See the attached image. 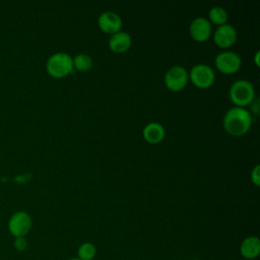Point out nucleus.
<instances>
[{
    "label": "nucleus",
    "mask_w": 260,
    "mask_h": 260,
    "mask_svg": "<svg viewBox=\"0 0 260 260\" xmlns=\"http://www.w3.org/2000/svg\"><path fill=\"white\" fill-rule=\"evenodd\" d=\"M252 125V116L245 109L234 107L230 109L223 117L224 130L233 136L246 134Z\"/></svg>",
    "instance_id": "nucleus-1"
},
{
    "label": "nucleus",
    "mask_w": 260,
    "mask_h": 260,
    "mask_svg": "<svg viewBox=\"0 0 260 260\" xmlns=\"http://www.w3.org/2000/svg\"><path fill=\"white\" fill-rule=\"evenodd\" d=\"M73 58L64 52L51 55L46 63V70L49 75L55 78L65 77L73 72Z\"/></svg>",
    "instance_id": "nucleus-2"
},
{
    "label": "nucleus",
    "mask_w": 260,
    "mask_h": 260,
    "mask_svg": "<svg viewBox=\"0 0 260 260\" xmlns=\"http://www.w3.org/2000/svg\"><path fill=\"white\" fill-rule=\"evenodd\" d=\"M230 98L232 102L240 108H244L253 103L255 89L251 82L245 79L235 81L230 87Z\"/></svg>",
    "instance_id": "nucleus-3"
},
{
    "label": "nucleus",
    "mask_w": 260,
    "mask_h": 260,
    "mask_svg": "<svg viewBox=\"0 0 260 260\" xmlns=\"http://www.w3.org/2000/svg\"><path fill=\"white\" fill-rule=\"evenodd\" d=\"M32 225V219L30 215L24 210H18L14 212L8 219L7 229L11 236L14 238L25 237Z\"/></svg>",
    "instance_id": "nucleus-4"
},
{
    "label": "nucleus",
    "mask_w": 260,
    "mask_h": 260,
    "mask_svg": "<svg viewBox=\"0 0 260 260\" xmlns=\"http://www.w3.org/2000/svg\"><path fill=\"white\" fill-rule=\"evenodd\" d=\"M191 82L198 88H208L215 79L213 69L206 64H197L192 67L188 74Z\"/></svg>",
    "instance_id": "nucleus-5"
},
{
    "label": "nucleus",
    "mask_w": 260,
    "mask_h": 260,
    "mask_svg": "<svg viewBox=\"0 0 260 260\" xmlns=\"http://www.w3.org/2000/svg\"><path fill=\"white\" fill-rule=\"evenodd\" d=\"M188 79L187 70L183 66L175 65L166 72L165 84L171 91H180L187 85Z\"/></svg>",
    "instance_id": "nucleus-6"
},
{
    "label": "nucleus",
    "mask_w": 260,
    "mask_h": 260,
    "mask_svg": "<svg viewBox=\"0 0 260 260\" xmlns=\"http://www.w3.org/2000/svg\"><path fill=\"white\" fill-rule=\"evenodd\" d=\"M216 68L223 74H234L236 73L242 64L241 57L231 51H225L219 53L214 60Z\"/></svg>",
    "instance_id": "nucleus-7"
},
{
    "label": "nucleus",
    "mask_w": 260,
    "mask_h": 260,
    "mask_svg": "<svg viewBox=\"0 0 260 260\" xmlns=\"http://www.w3.org/2000/svg\"><path fill=\"white\" fill-rule=\"evenodd\" d=\"M213 41L219 48H230L237 41V30L229 23L219 25L213 32Z\"/></svg>",
    "instance_id": "nucleus-8"
},
{
    "label": "nucleus",
    "mask_w": 260,
    "mask_h": 260,
    "mask_svg": "<svg viewBox=\"0 0 260 260\" xmlns=\"http://www.w3.org/2000/svg\"><path fill=\"white\" fill-rule=\"evenodd\" d=\"M189 31L194 41L203 43L211 36V24L208 19L204 17H196L190 23Z\"/></svg>",
    "instance_id": "nucleus-9"
},
{
    "label": "nucleus",
    "mask_w": 260,
    "mask_h": 260,
    "mask_svg": "<svg viewBox=\"0 0 260 260\" xmlns=\"http://www.w3.org/2000/svg\"><path fill=\"white\" fill-rule=\"evenodd\" d=\"M98 25L102 31L112 36L121 30L122 19L117 13L112 11H106L99 16Z\"/></svg>",
    "instance_id": "nucleus-10"
},
{
    "label": "nucleus",
    "mask_w": 260,
    "mask_h": 260,
    "mask_svg": "<svg viewBox=\"0 0 260 260\" xmlns=\"http://www.w3.org/2000/svg\"><path fill=\"white\" fill-rule=\"evenodd\" d=\"M240 253L246 259H255L260 253V240L258 237L250 236L244 239L240 245Z\"/></svg>",
    "instance_id": "nucleus-11"
},
{
    "label": "nucleus",
    "mask_w": 260,
    "mask_h": 260,
    "mask_svg": "<svg viewBox=\"0 0 260 260\" xmlns=\"http://www.w3.org/2000/svg\"><path fill=\"white\" fill-rule=\"evenodd\" d=\"M131 37L125 31H118L111 36L109 40V47L115 53H124L128 51L131 46Z\"/></svg>",
    "instance_id": "nucleus-12"
},
{
    "label": "nucleus",
    "mask_w": 260,
    "mask_h": 260,
    "mask_svg": "<svg viewBox=\"0 0 260 260\" xmlns=\"http://www.w3.org/2000/svg\"><path fill=\"white\" fill-rule=\"evenodd\" d=\"M142 135L145 141L155 144L165 138V128L157 122H150L143 128Z\"/></svg>",
    "instance_id": "nucleus-13"
},
{
    "label": "nucleus",
    "mask_w": 260,
    "mask_h": 260,
    "mask_svg": "<svg viewBox=\"0 0 260 260\" xmlns=\"http://www.w3.org/2000/svg\"><path fill=\"white\" fill-rule=\"evenodd\" d=\"M208 18L209 22H212L213 24H216L217 26L225 24L228 21V12L224 10V8L219 6L212 7L208 12Z\"/></svg>",
    "instance_id": "nucleus-14"
},
{
    "label": "nucleus",
    "mask_w": 260,
    "mask_h": 260,
    "mask_svg": "<svg viewBox=\"0 0 260 260\" xmlns=\"http://www.w3.org/2000/svg\"><path fill=\"white\" fill-rule=\"evenodd\" d=\"M73 67L80 72H85L92 67V59L87 54H78L73 58Z\"/></svg>",
    "instance_id": "nucleus-15"
},
{
    "label": "nucleus",
    "mask_w": 260,
    "mask_h": 260,
    "mask_svg": "<svg viewBox=\"0 0 260 260\" xmlns=\"http://www.w3.org/2000/svg\"><path fill=\"white\" fill-rule=\"evenodd\" d=\"M96 248L92 243H83L77 250V258L80 260H92L95 257Z\"/></svg>",
    "instance_id": "nucleus-16"
},
{
    "label": "nucleus",
    "mask_w": 260,
    "mask_h": 260,
    "mask_svg": "<svg viewBox=\"0 0 260 260\" xmlns=\"http://www.w3.org/2000/svg\"><path fill=\"white\" fill-rule=\"evenodd\" d=\"M13 246L16 251L23 252L26 250L28 243H27V240L25 239V237H17V238H14Z\"/></svg>",
    "instance_id": "nucleus-17"
},
{
    "label": "nucleus",
    "mask_w": 260,
    "mask_h": 260,
    "mask_svg": "<svg viewBox=\"0 0 260 260\" xmlns=\"http://www.w3.org/2000/svg\"><path fill=\"white\" fill-rule=\"evenodd\" d=\"M251 181L255 186H259L260 184V166L257 165L251 173Z\"/></svg>",
    "instance_id": "nucleus-18"
},
{
    "label": "nucleus",
    "mask_w": 260,
    "mask_h": 260,
    "mask_svg": "<svg viewBox=\"0 0 260 260\" xmlns=\"http://www.w3.org/2000/svg\"><path fill=\"white\" fill-rule=\"evenodd\" d=\"M258 59H259V52H257L256 55H255V63H256L257 66H259V61H258Z\"/></svg>",
    "instance_id": "nucleus-19"
},
{
    "label": "nucleus",
    "mask_w": 260,
    "mask_h": 260,
    "mask_svg": "<svg viewBox=\"0 0 260 260\" xmlns=\"http://www.w3.org/2000/svg\"><path fill=\"white\" fill-rule=\"evenodd\" d=\"M69 260H80V259L76 257V258H71V259H69Z\"/></svg>",
    "instance_id": "nucleus-20"
},
{
    "label": "nucleus",
    "mask_w": 260,
    "mask_h": 260,
    "mask_svg": "<svg viewBox=\"0 0 260 260\" xmlns=\"http://www.w3.org/2000/svg\"><path fill=\"white\" fill-rule=\"evenodd\" d=\"M194 260H200V259H194Z\"/></svg>",
    "instance_id": "nucleus-21"
}]
</instances>
